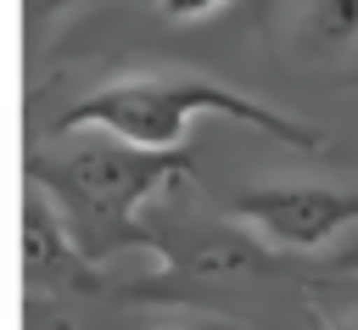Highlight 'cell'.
Segmentation results:
<instances>
[{"label":"cell","instance_id":"1","mask_svg":"<svg viewBox=\"0 0 358 330\" xmlns=\"http://www.w3.org/2000/svg\"><path fill=\"white\" fill-rule=\"evenodd\" d=\"M56 140H73V134H56ZM22 173H28V185H39L56 201L78 252L90 263H101V257L129 252V246L151 252L157 224H145L140 207L151 196H162L173 179H190L196 157H190V145L157 151V145H134V140L90 129L73 145H56L45 157L34 151Z\"/></svg>","mask_w":358,"mask_h":330},{"label":"cell","instance_id":"2","mask_svg":"<svg viewBox=\"0 0 358 330\" xmlns=\"http://www.w3.org/2000/svg\"><path fill=\"white\" fill-rule=\"evenodd\" d=\"M201 112H218V117H235L268 140H285L291 151H319L324 134L291 112H274L263 106L257 95L246 89H229L218 78H201V73H185V67H140V73H117L106 84H95L84 101H73L50 134H84V129H101V134H117V140H134V145H157V151H173L185 145L190 134V117Z\"/></svg>","mask_w":358,"mask_h":330},{"label":"cell","instance_id":"3","mask_svg":"<svg viewBox=\"0 0 358 330\" xmlns=\"http://www.w3.org/2000/svg\"><path fill=\"white\" fill-rule=\"evenodd\" d=\"M229 218L246 224L263 246L313 252V246H324V241H336L341 229L358 224V185H336V179L241 185L229 196Z\"/></svg>","mask_w":358,"mask_h":330},{"label":"cell","instance_id":"4","mask_svg":"<svg viewBox=\"0 0 358 330\" xmlns=\"http://www.w3.org/2000/svg\"><path fill=\"white\" fill-rule=\"evenodd\" d=\"M22 274H28V291H95V263L78 252L67 218L56 213V201L28 185L22 190Z\"/></svg>","mask_w":358,"mask_h":330},{"label":"cell","instance_id":"5","mask_svg":"<svg viewBox=\"0 0 358 330\" xmlns=\"http://www.w3.org/2000/svg\"><path fill=\"white\" fill-rule=\"evenodd\" d=\"M291 50H302L313 62L352 56L358 50V0H302L296 28H291Z\"/></svg>","mask_w":358,"mask_h":330},{"label":"cell","instance_id":"6","mask_svg":"<svg viewBox=\"0 0 358 330\" xmlns=\"http://www.w3.org/2000/svg\"><path fill=\"white\" fill-rule=\"evenodd\" d=\"M22 6H28V34H39V28H50L73 0H22Z\"/></svg>","mask_w":358,"mask_h":330},{"label":"cell","instance_id":"7","mask_svg":"<svg viewBox=\"0 0 358 330\" xmlns=\"http://www.w3.org/2000/svg\"><path fill=\"white\" fill-rule=\"evenodd\" d=\"M162 6V17H173V22H190V17H207L213 6H224V0H157Z\"/></svg>","mask_w":358,"mask_h":330}]
</instances>
